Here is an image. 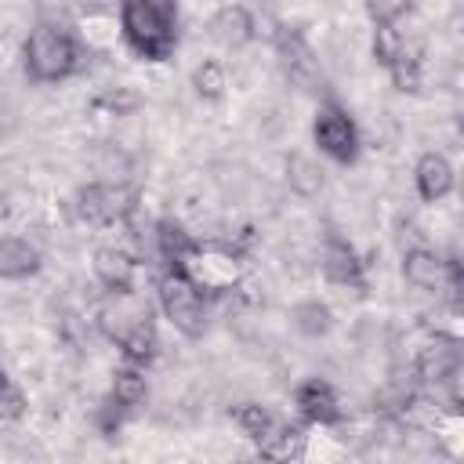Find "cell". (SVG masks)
Segmentation results:
<instances>
[{"instance_id":"cell-6","label":"cell","mask_w":464,"mask_h":464,"mask_svg":"<svg viewBox=\"0 0 464 464\" xmlns=\"http://www.w3.org/2000/svg\"><path fill=\"white\" fill-rule=\"evenodd\" d=\"M76 210L87 225H116L134 210V192L123 185H87L76 196Z\"/></svg>"},{"instance_id":"cell-8","label":"cell","mask_w":464,"mask_h":464,"mask_svg":"<svg viewBox=\"0 0 464 464\" xmlns=\"http://www.w3.org/2000/svg\"><path fill=\"white\" fill-rule=\"evenodd\" d=\"M294 402H297V410H301V417H304L308 424H337V420H341L337 395H334V388H330L326 381H319V377L297 384Z\"/></svg>"},{"instance_id":"cell-19","label":"cell","mask_w":464,"mask_h":464,"mask_svg":"<svg viewBox=\"0 0 464 464\" xmlns=\"http://www.w3.org/2000/svg\"><path fill=\"white\" fill-rule=\"evenodd\" d=\"M294 326L304 337H323L330 330V308L319 304V301H304V304L294 308Z\"/></svg>"},{"instance_id":"cell-14","label":"cell","mask_w":464,"mask_h":464,"mask_svg":"<svg viewBox=\"0 0 464 464\" xmlns=\"http://www.w3.org/2000/svg\"><path fill=\"white\" fill-rule=\"evenodd\" d=\"M323 268H326V276H330L334 283L362 286V261H359V254L352 250V243H344L341 236H330V239H326Z\"/></svg>"},{"instance_id":"cell-16","label":"cell","mask_w":464,"mask_h":464,"mask_svg":"<svg viewBox=\"0 0 464 464\" xmlns=\"http://www.w3.org/2000/svg\"><path fill=\"white\" fill-rule=\"evenodd\" d=\"M257 453L268 460H301L304 457V431L297 424H272L257 439Z\"/></svg>"},{"instance_id":"cell-1","label":"cell","mask_w":464,"mask_h":464,"mask_svg":"<svg viewBox=\"0 0 464 464\" xmlns=\"http://www.w3.org/2000/svg\"><path fill=\"white\" fill-rule=\"evenodd\" d=\"M120 29L145 62H167L178 44V0H123Z\"/></svg>"},{"instance_id":"cell-21","label":"cell","mask_w":464,"mask_h":464,"mask_svg":"<svg viewBox=\"0 0 464 464\" xmlns=\"http://www.w3.org/2000/svg\"><path fill=\"white\" fill-rule=\"evenodd\" d=\"M236 424L243 428V435H246V439H254V442H257V439H261L276 420H272V413H268L265 406H257V402H243V406L236 410Z\"/></svg>"},{"instance_id":"cell-7","label":"cell","mask_w":464,"mask_h":464,"mask_svg":"<svg viewBox=\"0 0 464 464\" xmlns=\"http://www.w3.org/2000/svg\"><path fill=\"white\" fill-rule=\"evenodd\" d=\"M417 377L428 388L457 384V377H460V348H457V341L453 337H435L431 344H424L420 355H417Z\"/></svg>"},{"instance_id":"cell-10","label":"cell","mask_w":464,"mask_h":464,"mask_svg":"<svg viewBox=\"0 0 464 464\" xmlns=\"http://www.w3.org/2000/svg\"><path fill=\"white\" fill-rule=\"evenodd\" d=\"M279 62H283V69H286V76L294 83L323 80V72H319V65H315V58H312V51H308L301 33H279Z\"/></svg>"},{"instance_id":"cell-11","label":"cell","mask_w":464,"mask_h":464,"mask_svg":"<svg viewBox=\"0 0 464 464\" xmlns=\"http://www.w3.org/2000/svg\"><path fill=\"white\" fill-rule=\"evenodd\" d=\"M94 276L105 290H134V261L120 246H98L94 250Z\"/></svg>"},{"instance_id":"cell-18","label":"cell","mask_w":464,"mask_h":464,"mask_svg":"<svg viewBox=\"0 0 464 464\" xmlns=\"http://www.w3.org/2000/svg\"><path fill=\"white\" fill-rule=\"evenodd\" d=\"M145 395H149V384H145V373H141L138 366H123V370H116V373H112L109 399H112L116 406L134 410V406H141V402H145Z\"/></svg>"},{"instance_id":"cell-3","label":"cell","mask_w":464,"mask_h":464,"mask_svg":"<svg viewBox=\"0 0 464 464\" xmlns=\"http://www.w3.org/2000/svg\"><path fill=\"white\" fill-rule=\"evenodd\" d=\"M80 65V47L62 25L40 22L25 40V72L36 83H58Z\"/></svg>"},{"instance_id":"cell-24","label":"cell","mask_w":464,"mask_h":464,"mask_svg":"<svg viewBox=\"0 0 464 464\" xmlns=\"http://www.w3.org/2000/svg\"><path fill=\"white\" fill-rule=\"evenodd\" d=\"M25 413V395L18 392V384L0 370V420H18Z\"/></svg>"},{"instance_id":"cell-12","label":"cell","mask_w":464,"mask_h":464,"mask_svg":"<svg viewBox=\"0 0 464 464\" xmlns=\"http://www.w3.org/2000/svg\"><path fill=\"white\" fill-rule=\"evenodd\" d=\"M402 276L417 290H439L446 283V261L428 246H413L402 257Z\"/></svg>"},{"instance_id":"cell-15","label":"cell","mask_w":464,"mask_h":464,"mask_svg":"<svg viewBox=\"0 0 464 464\" xmlns=\"http://www.w3.org/2000/svg\"><path fill=\"white\" fill-rule=\"evenodd\" d=\"M40 272V250L29 239L4 236L0 239V279H29Z\"/></svg>"},{"instance_id":"cell-22","label":"cell","mask_w":464,"mask_h":464,"mask_svg":"<svg viewBox=\"0 0 464 464\" xmlns=\"http://www.w3.org/2000/svg\"><path fill=\"white\" fill-rule=\"evenodd\" d=\"M388 72H392V83H395V91H417L420 87V62L402 47V54L388 65Z\"/></svg>"},{"instance_id":"cell-13","label":"cell","mask_w":464,"mask_h":464,"mask_svg":"<svg viewBox=\"0 0 464 464\" xmlns=\"http://www.w3.org/2000/svg\"><path fill=\"white\" fill-rule=\"evenodd\" d=\"M210 36L221 44V47H243L250 36H254V18L243 4H225L214 18H210Z\"/></svg>"},{"instance_id":"cell-5","label":"cell","mask_w":464,"mask_h":464,"mask_svg":"<svg viewBox=\"0 0 464 464\" xmlns=\"http://www.w3.org/2000/svg\"><path fill=\"white\" fill-rule=\"evenodd\" d=\"M312 134H315L319 152H326L337 163H352L359 156V130H355L352 116L337 102H323L319 105L315 123H312Z\"/></svg>"},{"instance_id":"cell-2","label":"cell","mask_w":464,"mask_h":464,"mask_svg":"<svg viewBox=\"0 0 464 464\" xmlns=\"http://www.w3.org/2000/svg\"><path fill=\"white\" fill-rule=\"evenodd\" d=\"M109 297L98 308V323L102 330L120 344V352L130 362H149L156 355V326H152V312L149 304L134 294V290H105Z\"/></svg>"},{"instance_id":"cell-25","label":"cell","mask_w":464,"mask_h":464,"mask_svg":"<svg viewBox=\"0 0 464 464\" xmlns=\"http://www.w3.org/2000/svg\"><path fill=\"white\" fill-rule=\"evenodd\" d=\"M413 0H366V14L373 25H395L406 11H410Z\"/></svg>"},{"instance_id":"cell-23","label":"cell","mask_w":464,"mask_h":464,"mask_svg":"<svg viewBox=\"0 0 464 464\" xmlns=\"http://www.w3.org/2000/svg\"><path fill=\"white\" fill-rule=\"evenodd\" d=\"M402 47H406V44H402V36L395 33V25H377V29H373V58H377L384 69L402 54Z\"/></svg>"},{"instance_id":"cell-4","label":"cell","mask_w":464,"mask_h":464,"mask_svg":"<svg viewBox=\"0 0 464 464\" xmlns=\"http://www.w3.org/2000/svg\"><path fill=\"white\" fill-rule=\"evenodd\" d=\"M160 308L185 337H199L207 330V301L196 279L185 268H167L160 279Z\"/></svg>"},{"instance_id":"cell-17","label":"cell","mask_w":464,"mask_h":464,"mask_svg":"<svg viewBox=\"0 0 464 464\" xmlns=\"http://www.w3.org/2000/svg\"><path fill=\"white\" fill-rule=\"evenodd\" d=\"M156 246H160V257L167 261V268H185L196 250V239L185 232V225H178L174 218H163L156 225Z\"/></svg>"},{"instance_id":"cell-9","label":"cell","mask_w":464,"mask_h":464,"mask_svg":"<svg viewBox=\"0 0 464 464\" xmlns=\"http://www.w3.org/2000/svg\"><path fill=\"white\" fill-rule=\"evenodd\" d=\"M413 181H417V192L424 203H439L453 188V167L442 152H424L413 167Z\"/></svg>"},{"instance_id":"cell-20","label":"cell","mask_w":464,"mask_h":464,"mask_svg":"<svg viewBox=\"0 0 464 464\" xmlns=\"http://www.w3.org/2000/svg\"><path fill=\"white\" fill-rule=\"evenodd\" d=\"M192 87H196V94L199 98H207V102H218L221 94H225V69L218 65V62H203V65H196V72H192Z\"/></svg>"}]
</instances>
